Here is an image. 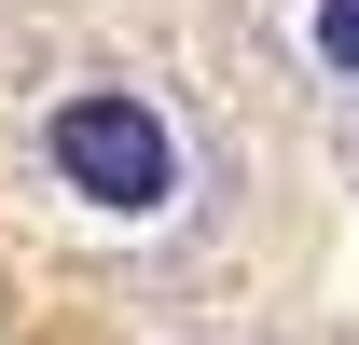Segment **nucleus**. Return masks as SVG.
<instances>
[{
    "instance_id": "nucleus-1",
    "label": "nucleus",
    "mask_w": 359,
    "mask_h": 345,
    "mask_svg": "<svg viewBox=\"0 0 359 345\" xmlns=\"http://www.w3.org/2000/svg\"><path fill=\"white\" fill-rule=\"evenodd\" d=\"M14 152H28V194H42L69 235H97V249L180 262V249H208L222 208H235L222 125H208L166 69H125V55L55 69V83L28 97V125H14Z\"/></svg>"
},
{
    "instance_id": "nucleus-2",
    "label": "nucleus",
    "mask_w": 359,
    "mask_h": 345,
    "mask_svg": "<svg viewBox=\"0 0 359 345\" xmlns=\"http://www.w3.org/2000/svg\"><path fill=\"white\" fill-rule=\"evenodd\" d=\"M276 42H290V69H304L318 111L359 125V0H276Z\"/></svg>"
}]
</instances>
